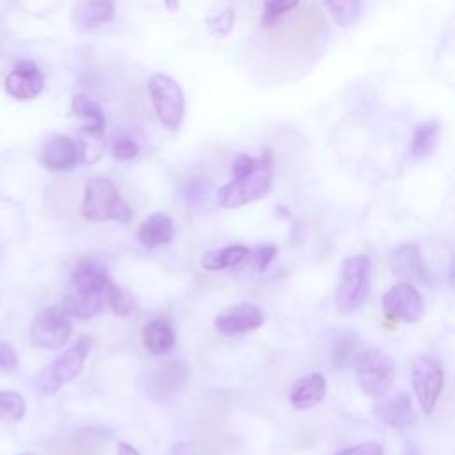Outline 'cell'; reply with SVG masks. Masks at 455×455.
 Wrapping results in <instances>:
<instances>
[{"mask_svg":"<svg viewBox=\"0 0 455 455\" xmlns=\"http://www.w3.org/2000/svg\"><path fill=\"white\" fill-rule=\"evenodd\" d=\"M334 455H384V448L375 441H364V443L338 450Z\"/></svg>","mask_w":455,"mask_h":455,"instance_id":"32","label":"cell"},{"mask_svg":"<svg viewBox=\"0 0 455 455\" xmlns=\"http://www.w3.org/2000/svg\"><path fill=\"white\" fill-rule=\"evenodd\" d=\"M71 110L84 121L82 132L85 135H101L105 128V116L101 107L94 100H91L85 94H76L71 100Z\"/></svg>","mask_w":455,"mask_h":455,"instance_id":"21","label":"cell"},{"mask_svg":"<svg viewBox=\"0 0 455 455\" xmlns=\"http://www.w3.org/2000/svg\"><path fill=\"white\" fill-rule=\"evenodd\" d=\"M108 284V272L103 261L94 256L82 258L71 275V291L85 295H103Z\"/></svg>","mask_w":455,"mask_h":455,"instance_id":"12","label":"cell"},{"mask_svg":"<svg viewBox=\"0 0 455 455\" xmlns=\"http://www.w3.org/2000/svg\"><path fill=\"white\" fill-rule=\"evenodd\" d=\"M27 403L21 393L0 391V421H20L25 416Z\"/></svg>","mask_w":455,"mask_h":455,"instance_id":"26","label":"cell"},{"mask_svg":"<svg viewBox=\"0 0 455 455\" xmlns=\"http://www.w3.org/2000/svg\"><path fill=\"white\" fill-rule=\"evenodd\" d=\"M325 391H327L325 377L318 371L307 373L293 382L290 389V403L293 405V409H299V411L311 409L323 400Z\"/></svg>","mask_w":455,"mask_h":455,"instance_id":"16","label":"cell"},{"mask_svg":"<svg viewBox=\"0 0 455 455\" xmlns=\"http://www.w3.org/2000/svg\"><path fill=\"white\" fill-rule=\"evenodd\" d=\"M116 16V0H85L73 12V25L80 30L96 28L112 21Z\"/></svg>","mask_w":455,"mask_h":455,"instance_id":"18","label":"cell"},{"mask_svg":"<svg viewBox=\"0 0 455 455\" xmlns=\"http://www.w3.org/2000/svg\"><path fill=\"white\" fill-rule=\"evenodd\" d=\"M411 384L423 412L430 414L443 391L444 371L441 363L432 355H418L411 368Z\"/></svg>","mask_w":455,"mask_h":455,"instance_id":"8","label":"cell"},{"mask_svg":"<svg viewBox=\"0 0 455 455\" xmlns=\"http://www.w3.org/2000/svg\"><path fill=\"white\" fill-rule=\"evenodd\" d=\"M39 162L52 172L71 171L80 162V146L69 135H55L43 146Z\"/></svg>","mask_w":455,"mask_h":455,"instance_id":"11","label":"cell"},{"mask_svg":"<svg viewBox=\"0 0 455 455\" xmlns=\"http://www.w3.org/2000/svg\"><path fill=\"white\" fill-rule=\"evenodd\" d=\"M233 9H226L222 14L215 16L213 20H210V27L213 34H228L231 30L233 25Z\"/></svg>","mask_w":455,"mask_h":455,"instance_id":"34","label":"cell"},{"mask_svg":"<svg viewBox=\"0 0 455 455\" xmlns=\"http://www.w3.org/2000/svg\"><path fill=\"white\" fill-rule=\"evenodd\" d=\"M80 215L89 222L116 220L128 224L132 220V212L121 199L116 185L108 178L101 176L87 181L84 199L80 203Z\"/></svg>","mask_w":455,"mask_h":455,"instance_id":"1","label":"cell"},{"mask_svg":"<svg viewBox=\"0 0 455 455\" xmlns=\"http://www.w3.org/2000/svg\"><path fill=\"white\" fill-rule=\"evenodd\" d=\"M355 343H357V339H354V338H350V339H347L345 336L338 338V341L334 345V359H336L338 366H345L347 363H352L354 355L359 352L355 348Z\"/></svg>","mask_w":455,"mask_h":455,"instance_id":"29","label":"cell"},{"mask_svg":"<svg viewBox=\"0 0 455 455\" xmlns=\"http://www.w3.org/2000/svg\"><path fill=\"white\" fill-rule=\"evenodd\" d=\"M112 153H114V156L117 158V160H123V162H126V160H132V158H135L137 155H139V146L130 139V137H117L116 140H114V148H112Z\"/></svg>","mask_w":455,"mask_h":455,"instance_id":"31","label":"cell"},{"mask_svg":"<svg viewBox=\"0 0 455 455\" xmlns=\"http://www.w3.org/2000/svg\"><path fill=\"white\" fill-rule=\"evenodd\" d=\"M299 0H263V14H261V25L268 27L275 23L283 14L295 9Z\"/></svg>","mask_w":455,"mask_h":455,"instance_id":"28","label":"cell"},{"mask_svg":"<svg viewBox=\"0 0 455 455\" xmlns=\"http://www.w3.org/2000/svg\"><path fill=\"white\" fill-rule=\"evenodd\" d=\"M142 343L149 354L162 355V354H167L174 347L176 334L165 320H162V318L151 320L144 325Z\"/></svg>","mask_w":455,"mask_h":455,"instance_id":"20","label":"cell"},{"mask_svg":"<svg viewBox=\"0 0 455 455\" xmlns=\"http://www.w3.org/2000/svg\"><path fill=\"white\" fill-rule=\"evenodd\" d=\"M174 238V222L169 215L156 212L151 213L137 231V240L146 249H156L160 245L171 243Z\"/></svg>","mask_w":455,"mask_h":455,"instance_id":"17","label":"cell"},{"mask_svg":"<svg viewBox=\"0 0 455 455\" xmlns=\"http://www.w3.org/2000/svg\"><path fill=\"white\" fill-rule=\"evenodd\" d=\"M263 311L249 302L236 304L215 316V329L224 336H238L258 329L263 323Z\"/></svg>","mask_w":455,"mask_h":455,"instance_id":"10","label":"cell"},{"mask_svg":"<svg viewBox=\"0 0 455 455\" xmlns=\"http://www.w3.org/2000/svg\"><path fill=\"white\" fill-rule=\"evenodd\" d=\"M275 252H277L275 245H258L254 251V259H256L258 270H265L268 267V263L274 259Z\"/></svg>","mask_w":455,"mask_h":455,"instance_id":"35","label":"cell"},{"mask_svg":"<svg viewBox=\"0 0 455 455\" xmlns=\"http://www.w3.org/2000/svg\"><path fill=\"white\" fill-rule=\"evenodd\" d=\"M352 366L355 370V380L366 395L380 398L386 393H389L393 384L395 364L386 352L375 347L361 348L354 355Z\"/></svg>","mask_w":455,"mask_h":455,"instance_id":"5","label":"cell"},{"mask_svg":"<svg viewBox=\"0 0 455 455\" xmlns=\"http://www.w3.org/2000/svg\"><path fill=\"white\" fill-rule=\"evenodd\" d=\"M437 137H439V123L435 119L418 124L411 140V155L414 158L428 156L435 148Z\"/></svg>","mask_w":455,"mask_h":455,"instance_id":"25","label":"cell"},{"mask_svg":"<svg viewBox=\"0 0 455 455\" xmlns=\"http://www.w3.org/2000/svg\"><path fill=\"white\" fill-rule=\"evenodd\" d=\"M249 256V249L243 245H229L217 251H206L201 256V267L206 270H224L242 263Z\"/></svg>","mask_w":455,"mask_h":455,"instance_id":"22","label":"cell"},{"mask_svg":"<svg viewBox=\"0 0 455 455\" xmlns=\"http://www.w3.org/2000/svg\"><path fill=\"white\" fill-rule=\"evenodd\" d=\"M18 364H20V361H18L14 348L11 345L0 341V370L11 371V370H16Z\"/></svg>","mask_w":455,"mask_h":455,"instance_id":"33","label":"cell"},{"mask_svg":"<svg viewBox=\"0 0 455 455\" xmlns=\"http://www.w3.org/2000/svg\"><path fill=\"white\" fill-rule=\"evenodd\" d=\"M20 455H28V453H20Z\"/></svg>","mask_w":455,"mask_h":455,"instance_id":"39","label":"cell"},{"mask_svg":"<svg viewBox=\"0 0 455 455\" xmlns=\"http://www.w3.org/2000/svg\"><path fill=\"white\" fill-rule=\"evenodd\" d=\"M117 455H140V453H139L132 444L121 441V443L117 444Z\"/></svg>","mask_w":455,"mask_h":455,"instance_id":"37","label":"cell"},{"mask_svg":"<svg viewBox=\"0 0 455 455\" xmlns=\"http://www.w3.org/2000/svg\"><path fill=\"white\" fill-rule=\"evenodd\" d=\"M91 352V339L80 338L66 348L57 359L44 366L36 377V387L41 395H55L64 384L73 380L84 368Z\"/></svg>","mask_w":455,"mask_h":455,"instance_id":"4","label":"cell"},{"mask_svg":"<svg viewBox=\"0 0 455 455\" xmlns=\"http://www.w3.org/2000/svg\"><path fill=\"white\" fill-rule=\"evenodd\" d=\"M105 295H107V302L112 307V311L117 316H126L130 315V311L133 309V300L130 297V293H126L124 290H121L117 284L110 283L105 288Z\"/></svg>","mask_w":455,"mask_h":455,"instance_id":"27","label":"cell"},{"mask_svg":"<svg viewBox=\"0 0 455 455\" xmlns=\"http://www.w3.org/2000/svg\"><path fill=\"white\" fill-rule=\"evenodd\" d=\"M382 311L393 322L412 323L423 315V299L414 284L400 281L382 295Z\"/></svg>","mask_w":455,"mask_h":455,"instance_id":"9","label":"cell"},{"mask_svg":"<svg viewBox=\"0 0 455 455\" xmlns=\"http://www.w3.org/2000/svg\"><path fill=\"white\" fill-rule=\"evenodd\" d=\"M44 87V76L32 62H20L5 78V91L16 100H32Z\"/></svg>","mask_w":455,"mask_h":455,"instance_id":"14","label":"cell"},{"mask_svg":"<svg viewBox=\"0 0 455 455\" xmlns=\"http://www.w3.org/2000/svg\"><path fill=\"white\" fill-rule=\"evenodd\" d=\"M332 21L341 28L354 27L364 9V0H323Z\"/></svg>","mask_w":455,"mask_h":455,"instance_id":"24","label":"cell"},{"mask_svg":"<svg viewBox=\"0 0 455 455\" xmlns=\"http://www.w3.org/2000/svg\"><path fill=\"white\" fill-rule=\"evenodd\" d=\"M258 165H259V158L240 153L235 156V160L231 164V172L235 178H243V176L254 172L258 169Z\"/></svg>","mask_w":455,"mask_h":455,"instance_id":"30","label":"cell"},{"mask_svg":"<svg viewBox=\"0 0 455 455\" xmlns=\"http://www.w3.org/2000/svg\"><path fill=\"white\" fill-rule=\"evenodd\" d=\"M101 297L103 295H85L69 290L60 306L69 316L87 320L101 311Z\"/></svg>","mask_w":455,"mask_h":455,"instance_id":"23","label":"cell"},{"mask_svg":"<svg viewBox=\"0 0 455 455\" xmlns=\"http://www.w3.org/2000/svg\"><path fill=\"white\" fill-rule=\"evenodd\" d=\"M73 325L69 315L62 306H46L39 309L30 323V343L43 350H59L62 348L69 336Z\"/></svg>","mask_w":455,"mask_h":455,"instance_id":"7","label":"cell"},{"mask_svg":"<svg viewBox=\"0 0 455 455\" xmlns=\"http://www.w3.org/2000/svg\"><path fill=\"white\" fill-rule=\"evenodd\" d=\"M167 455H196V453L188 443H176L171 446Z\"/></svg>","mask_w":455,"mask_h":455,"instance_id":"36","label":"cell"},{"mask_svg":"<svg viewBox=\"0 0 455 455\" xmlns=\"http://www.w3.org/2000/svg\"><path fill=\"white\" fill-rule=\"evenodd\" d=\"M382 400L375 403V416L391 428H407L414 423V411L411 403V396L405 391H396L393 395L386 393L380 396Z\"/></svg>","mask_w":455,"mask_h":455,"instance_id":"13","label":"cell"},{"mask_svg":"<svg viewBox=\"0 0 455 455\" xmlns=\"http://www.w3.org/2000/svg\"><path fill=\"white\" fill-rule=\"evenodd\" d=\"M389 265L395 275L402 277L405 283H423L427 284V272L421 261L419 247L416 243H402L395 247L389 254Z\"/></svg>","mask_w":455,"mask_h":455,"instance_id":"15","label":"cell"},{"mask_svg":"<svg viewBox=\"0 0 455 455\" xmlns=\"http://www.w3.org/2000/svg\"><path fill=\"white\" fill-rule=\"evenodd\" d=\"M187 384V368L174 361L165 366H160L149 379V391L156 396H169L178 393Z\"/></svg>","mask_w":455,"mask_h":455,"instance_id":"19","label":"cell"},{"mask_svg":"<svg viewBox=\"0 0 455 455\" xmlns=\"http://www.w3.org/2000/svg\"><path fill=\"white\" fill-rule=\"evenodd\" d=\"M148 92L158 121L167 130H178L185 116V94L180 84L165 73H155L148 80Z\"/></svg>","mask_w":455,"mask_h":455,"instance_id":"6","label":"cell"},{"mask_svg":"<svg viewBox=\"0 0 455 455\" xmlns=\"http://www.w3.org/2000/svg\"><path fill=\"white\" fill-rule=\"evenodd\" d=\"M403 455H418V451H416V450H414V448H407V450H405V453H403Z\"/></svg>","mask_w":455,"mask_h":455,"instance_id":"38","label":"cell"},{"mask_svg":"<svg viewBox=\"0 0 455 455\" xmlns=\"http://www.w3.org/2000/svg\"><path fill=\"white\" fill-rule=\"evenodd\" d=\"M270 188H272V158L268 153H265L259 158V165L254 172L243 178H235L231 183L222 185L217 190V199L220 206L235 210L265 197L270 192Z\"/></svg>","mask_w":455,"mask_h":455,"instance_id":"3","label":"cell"},{"mask_svg":"<svg viewBox=\"0 0 455 455\" xmlns=\"http://www.w3.org/2000/svg\"><path fill=\"white\" fill-rule=\"evenodd\" d=\"M371 261L366 254H354L343 259L341 279L334 291V306L339 313H352L363 306L370 291Z\"/></svg>","mask_w":455,"mask_h":455,"instance_id":"2","label":"cell"}]
</instances>
